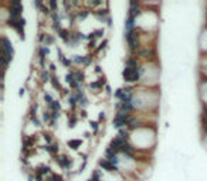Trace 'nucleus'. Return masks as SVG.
Returning a JSON list of instances; mask_svg holds the SVG:
<instances>
[{"mask_svg": "<svg viewBox=\"0 0 207 181\" xmlns=\"http://www.w3.org/2000/svg\"><path fill=\"white\" fill-rule=\"evenodd\" d=\"M156 143V127L155 126H142L129 132V145L135 151H146L153 149Z\"/></svg>", "mask_w": 207, "mask_h": 181, "instance_id": "obj_1", "label": "nucleus"}, {"mask_svg": "<svg viewBox=\"0 0 207 181\" xmlns=\"http://www.w3.org/2000/svg\"><path fill=\"white\" fill-rule=\"evenodd\" d=\"M159 101V93L156 92V89H138L135 88L132 98H130V103L133 110H138L139 113H148V110L155 109Z\"/></svg>", "mask_w": 207, "mask_h": 181, "instance_id": "obj_2", "label": "nucleus"}, {"mask_svg": "<svg viewBox=\"0 0 207 181\" xmlns=\"http://www.w3.org/2000/svg\"><path fill=\"white\" fill-rule=\"evenodd\" d=\"M160 75V70L156 61H143L140 64V84L142 85H156L158 78Z\"/></svg>", "mask_w": 207, "mask_h": 181, "instance_id": "obj_3", "label": "nucleus"}, {"mask_svg": "<svg viewBox=\"0 0 207 181\" xmlns=\"http://www.w3.org/2000/svg\"><path fill=\"white\" fill-rule=\"evenodd\" d=\"M13 47H11V42L9 41L7 37H1V60H3V70H6V67L9 65V62L13 60Z\"/></svg>", "mask_w": 207, "mask_h": 181, "instance_id": "obj_4", "label": "nucleus"}, {"mask_svg": "<svg viewBox=\"0 0 207 181\" xmlns=\"http://www.w3.org/2000/svg\"><path fill=\"white\" fill-rule=\"evenodd\" d=\"M7 23L13 30L17 31L20 38H24V19H21V16H9Z\"/></svg>", "mask_w": 207, "mask_h": 181, "instance_id": "obj_5", "label": "nucleus"}, {"mask_svg": "<svg viewBox=\"0 0 207 181\" xmlns=\"http://www.w3.org/2000/svg\"><path fill=\"white\" fill-rule=\"evenodd\" d=\"M10 9H9V16H21V11H23V6L20 1H10L9 3Z\"/></svg>", "mask_w": 207, "mask_h": 181, "instance_id": "obj_6", "label": "nucleus"}, {"mask_svg": "<svg viewBox=\"0 0 207 181\" xmlns=\"http://www.w3.org/2000/svg\"><path fill=\"white\" fill-rule=\"evenodd\" d=\"M55 161L58 163V166L60 167H63V168H70V166H71V160H70V157H67V156H64V154H60V156H55Z\"/></svg>", "mask_w": 207, "mask_h": 181, "instance_id": "obj_7", "label": "nucleus"}, {"mask_svg": "<svg viewBox=\"0 0 207 181\" xmlns=\"http://www.w3.org/2000/svg\"><path fill=\"white\" fill-rule=\"evenodd\" d=\"M101 181H124V178L118 173H106L101 177Z\"/></svg>", "mask_w": 207, "mask_h": 181, "instance_id": "obj_8", "label": "nucleus"}, {"mask_svg": "<svg viewBox=\"0 0 207 181\" xmlns=\"http://www.w3.org/2000/svg\"><path fill=\"white\" fill-rule=\"evenodd\" d=\"M102 86H104V81H95V82H91L89 84V89L92 92H99L102 91Z\"/></svg>", "mask_w": 207, "mask_h": 181, "instance_id": "obj_9", "label": "nucleus"}, {"mask_svg": "<svg viewBox=\"0 0 207 181\" xmlns=\"http://www.w3.org/2000/svg\"><path fill=\"white\" fill-rule=\"evenodd\" d=\"M80 145H81V142H80V140H77V139H75V140H70V142H68V146H70L71 149H77Z\"/></svg>", "mask_w": 207, "mask_h": 181, "instance_id": "obj_10", "label": "nucleus"}, {"mask_svg": "<svg viewBox=\"0 0 207 181\" xmlns=\"http://www.w3.org/2000/svg\"><path fill=\"white\" fill-rule=\"evenodd\" d=\"M91 127H92V130H94V132H97V130H98V127H99V125H98L97 122H92V123H91Z\"/></svg>", "mask_w": 207, "mask_h": 181, "instance_id": "obj_11", "label": "nucleus"}, {"mask_svg": "<svg viewBox=\"0 0 207 181\" xmlns=\"http://www.w3.org/2000/svg\"><path fill=\"white\" fill-rule=\"evenodd\" d=\"M41 78H43V81H48V78H50V74H48V71H45V72H43Z\"/></svg>", "mask_w": 207, "mask_h": 181, "instance_id": "obj_12", "label": "nucleus"}, {"mask_svg": "<svg viewBox=\"0 0 207 181\" xmlns=\"http://www.w3.org/2000/svg\"><path fill=\"white\" fill-rule=\"evenodd\" d=\"M53 181H64V178H63L61 176H55V174H54V177H53Z\"/></svg>", "mask_w": 207, "mask_h": 181, "instance_id": "obj_13", "label": "nucleus"}]
</instances>
